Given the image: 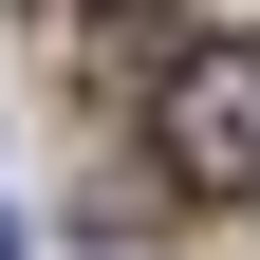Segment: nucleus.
<instances>
[{
    "instance_id": "f257e3e1",
    "label": "nucleus",
    "mask_w": 260,
    "mask_h": 260,
    "mask_svg": "<svg viewBox=\"0 0 260 260\" xmlns=\"http://www.w3.org/2000/svg\"><path fill=\"white\" fill-rule=\"evenodd\" d=\"M149 130H168V168H186V186H260V38H205V56H168Z\"/></svg>"
},
{
    "instance_id": "f03ea898",
    "label": "nucleus",
    "mask_w": 260,
    "mask_h": 260,
    "mask_svg": "<svg viewBox=\"0 0 260 260\" xmlns=\"http://www.w3.org/2000/svg\"><path fill=\"white\" fill-rule=\"evenodd\" d=\"M0 260H19V223H0Z\"/></svg>"
}]
</instances>
